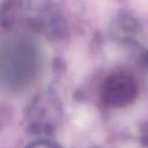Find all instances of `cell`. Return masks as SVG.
Here are the masks:
<instances>
[{
    "label": "cell",
    "instance_id": "1",
    "mask_svg": "<svg viewBox=\"0 0 148 148\" xmlns=\"http://www.w3.org/2000/svg\"><path fill=\"white\" fill-rule=\"evenodd\" d=\"M29 148H57L56 146L52 145V144H48L45 142H41V143H36L32 145Z\"/></svg>",
    "mask_w": 148,
    "mask_h": 148
}]
</instances>
